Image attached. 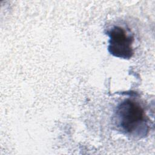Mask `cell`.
Instances as JSON below:
<instances>
[{
	"label": "cell",
	"mask_w": 155,
	"mask_h": 155,
	"mask_svg": "<svg viewBox=\"0 0 155 155\" xmlns=\"http://www.w3.org/2000/svg\"><path fill=\"white\" fill-rule=\"evenodd\" d=\"M116 121L121 130L131 136L143 137L148 133L147 116L140 105L132 100L126 99L117 106Z\"/></svg>",
	"instance_id": "cell-1"
},
{
	"label": "cell",
	"mask_w": 155,
	"mask_h": 155,
	"mask_svg": "<svg viewBox=\"0 0 155 155\" xmlns=\"http://www.w3.org/2000/svg\"><path fill=\"white\" fill-rule=\"evenodd\" d=\"M109 36L108 50L113 56L128 59L133 55L132 43L134 38L127 34L125 30L119 26H114L107 31Z\"/></svg>",
	"instance_id": "cell-2"
}]
</instances>
